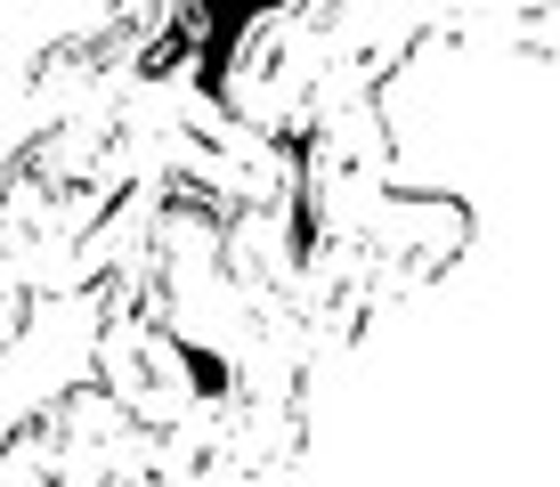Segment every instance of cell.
Masks as SVG:
<instances>
[{
  "label": "cell",
  "mask_w": 560,
  "mask_h": 487,
  "mask_svg": "<svg viewBox=\"0 0 560 487\" xmlns=\"http://www.w3.org/2000/svg\"><path fill=\"white\" fill-rule=\"evenodd\" d=\"M25 317H33V277L9 260V244H0V349L25 334Z\"/></svg>",
  "instance_id": "obj_4"
},
{
  "label": "cell",
  "mask_w": 560,
  "mask_h": 487,
  "mask_svg": "<svg viewBox=\"0 0 560 487\" xmlns=\"http://www.w3.org/2000/svg\"><path fill=\"white\" fill-rule=\"evenodd\" d=\"M341 244H358L365 292H374V309L390 317V309H407L415 292H431L463 252H471V204L447 195V187H398L390 204L374 211V228H365V236H341Z\"/></svg>",
  "instance_id": "obj_3"
},
{
  "label": "cell",
  "mask_w": 560,
  "mask_h": 487,
  "mask_svg": "<svg viewBox=\"0 0 560 487\" xmlns=\"http://www.w3.org/2000/svg\"><path fill=\"white\" fill-rule=\"evenodd\" d=\"M334 0H293V9H187V57H196V97L211 114L268 139H301L317 90L334 73Z\"/></svg>",
  "instance_id": "obj_1"
},
{
  "label": "cell",
  "mask_w": 560,
  "mask_h": 487,
  "mask_svg": "<svg viewBox=\"0 0 560 487\" xmlns=\"http://www.w3.org/2000/svg\"><path fill=\"white\" fill-rule=\"evenodd\" d=\"M90 382H98L130 422H147L154 439H203L211 415H220V398H228L220 358H203V349L147 301L139 277L98 285V374Z\"/></svg>",
  "instance_id": "obj_2"
}]
</instances>
